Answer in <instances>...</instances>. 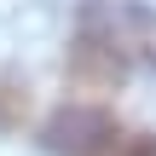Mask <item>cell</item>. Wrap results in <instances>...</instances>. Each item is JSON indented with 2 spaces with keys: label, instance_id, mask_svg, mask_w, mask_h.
Masks as SVG:
<instances>
[{
  "label": "cell",
  "instance_id": "cell-3",
  "mask_svg": "<svg viewBox=\"0 0 156 156\" xmlns=\"http://www.w3.org/2000/svg\"><path fill=\"white\" fill-rule=\"evenodd\" d=\"M87 12L110 29V41L122 46L127 64L156 69V12L151 6H139V0H110V6H87Z\"/></svg>",
  "mask_w": 156,
  "mask_h": 156
},
{
  "label": "cell",
  "instance_id": "cell-2",
  "mask_svg": "<svg viewBox=\"0 0 156 156\" xmlns=\"http://www.w3.org/2000/svg\"><path fill=\"white\" fill-rule=\"evenodd\" d=\"M122 75H127L122 46L110 41V29H104L93 12H81V29H75V41H69V81L104 93V87H116Z\"/></svg>",
  "mask_w": 156,
  "mask_h": 156
},
{
  "label": "cell",
  "instance_id": "cell-5",
  "mask_svg": "<svg viewBox=\"0 0 156 156\" xmlns=\"http://www.w3.org/2000/svg\"><path fill=\"white\" fill-rule=\"evenodd\" d=\"M98 156H156V139H151V133H127V127H122Z\"/></svg>",
  "mask_w": 156,
  "mask_h": 156
},
{
  "label": "cell",
  "instance_id": "cell-4",
  "mask_svg": "<svg viewBox=\"0 0 156 156\" xmlns=\"http://www.w3.org/2000/svg\"><path fill=\"white\" fill-rule=\"evenodd\" d=\"M29 122V81L17 69H0V133H17Z\"/></svg>",
  "mask_w": 156,
  "mask_h": 156
},
{
  "label": "cell",
  "instance_id": "cell-1",
  "mask_svg": "<svg viewBox=\"0 0 156 156\" xmlns=\"http://www.w3.org/2000/svg\"><path fill=\"white\" fill-rule=\"evenodd\" d=\"M116 133H122V122H116L110 110H98V104H64V110L46 122L41 145L52 156H98Z\"/></svg>",
  "mask_w": 156,
  "mask_h": 156
}]
</instances>
